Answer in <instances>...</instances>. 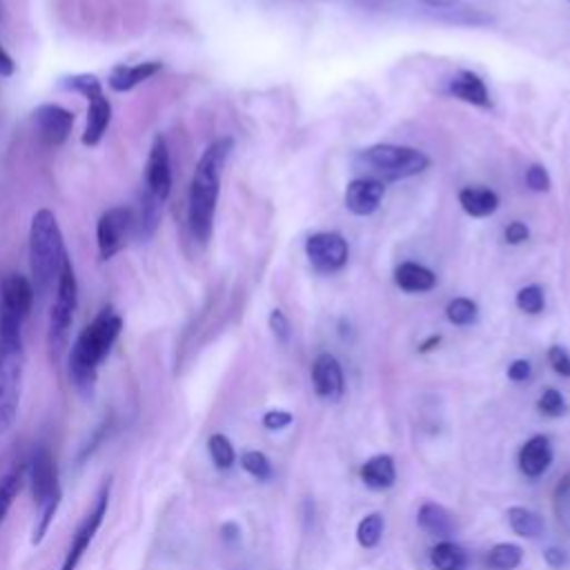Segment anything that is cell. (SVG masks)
Segmentation results:
<instances>
[{
    "label": "cell",
    "instance_id": "obj_16",
    "mask_svg": "<svg viewBox=\"0 0 570 570\" xmlns=\"http://www.w3.org/2000/svg\"><path fill=\"white\" fill-rule=\"evenodd\" d=\"M160 69H163V62H158V60H145V62H134V65L120 62V65H114L109 69L107 85L114 91L125 94V91L136 89L142 82H147L149 78H154Z\"/></svg>",
    "mask_w": 570,
    "mask_h": 570
},
{
    "label": "cell",
    "instance_id": "obj_14",
    "mask_svg": "<svg viewBox=\"0 0 570 570\" xmlns=\"http://www.w3.org/2000/svg\"><path fill=\"white\" fill-rule=\"evenodd\" d=\"M383 196H385V185L379 178H372V176L354 178L345 187V207L354 216H370L379 209Z\"/></svg>",
    "mask_w": 570,
    "mask_h": 570
},
{
    "label": "cell",
    "instance_id": "obj_31",
    "mask_svg": "<svg viewBox=\"0 0 570 570\" xmlns=\"http://www.w3.org/2000/svg\"><path fill=\"white\" fill-rule=\"evenodd\" d=\"M20 488H22V470H20V468L7 472V474L0 479V523L4 521V517H7V512H9L11 503H13V499L18 497Z\"/></svg>",
    "mask_w": 570,
    "mask_h": 570
},
{
    "label": "cell",
    "instance_id": "obj_33",
    "mask_svg": "<svg viewBox=\"0 0 570 570\" xmlns=\"http://www.w3.org/2000/svg\"><path fill=\"white\" fill-rule=\"evenodd\" d=\"M546 305L543 289L539 285H525L517 292V307L525 314H539Z\"/></svg>",
    "mask_w": 570,
    "mask_h": 570
},
{
    "label": "cell",
    "instance_id": "obj_13",
    "mask_svg": "<svg viewBox=\"0 0 570 570\" xmlns=\"http://www.w3.org/2000/svg\"><path fill=\"white\" fill-rule=\"evenodd\" d=\"M36 303L33 285L27 276L11 272L0 283V309L18 316L20 321H27Z\"/></svg>",
    "mask_w": 570,
    "mask_h": 570
},
{
    "label": "cell",
    "instance_id": "obj_44",
    "mask_svg": "<svg viewBox=\"0 0 570 570\" xmlns=\"http://www.w3.org/2000/svg\"><path fill=\"white\" fill-rule=\"evenodd\" d=\"M425 2L428 7H434V9H452L459 4V0H421Z\"/></svg>",
    "mask_w": 570,
    "mask_h": 570
},
{
    "label": "cell",
    "instance_id": "obj_26",
    "mask_svg": "<svg viewBox=\"0 0 570 570\" xmlns=\"http://www.w3.org/2000/svg\"><path fill=\"white\" fill-rule=\"evenodd\" d=\"M523 559V550L517 543H497L488 552V566L492 570H514Z\"/></svg>",
    "mask_w": 570,
    "mask_h": 570
},
{
    "label": "cell",
    "instance_id": "obj_27",
    "mask_svg": "<svg viewBox=\"0 0 570 570\" xmlns=\"http://www.w3.org/2000/svg\"><path fill=\"white\" fill-rule=\"evenodd\" d=\"M383 530H385V521H383V514L379 512H372V514H365L358 525H356V541L361 548H374L379 546L381 537H383Z\"/></svg>",
    "mask_w": 570,
    "mask_h": 570
},
{
    "label": "cell",
    "instance_id": "obj_4",
    "mask_svg": "<svg viewBox=\"0 0 570 570\" xmlns=\"http://www.w3.org/2000/svg\"><path fill=\"white\" fill-rule=\"evenodd\" d=\"M24 321L0 309V434H7L20 410L24 376Z\"/></svg>",
    "mask_w": 570,
    "mask_h": 570
},
{
    "label": "cell",
    "instance_id": "obj_8",
    "mask_svg": "<svg viewBox=\"0 0 570 570\" xmlns=\"http://www.w3.org/2000/svg\"><path fill=\"white\" fill-rule=\"evenodd\" d=\"M171 156H169V147L165 136H156L151 140L147 160H145V169H142V187L140 194L165 205V200L171 194Z\"/></svg>",
    "mask_w": 570,
    "mask_h": 570
},
{
    "label": "cell",
    "instance_id": "obj_19",
    "mask_svg": "<svg viewBox=\"0 0 570 570\" xmlns=\"http://www.w3.org/2000/svg\"><path fill=\"white\" fill-rule=\"evenodd\" d=\"M550 463H552V448H550V441L541 434L528 439L519 450V470L530 479L541 476L550 468Z\"/></svg>",
    "mask_w": 570,
    "mask_h": 570
},
{
    "label": "cell",
    "instance_id": "obj_42",
    "mask_svg": "<svg viewBox=\"0 0 570 570\" xmlns=\"http://www.w3.org/2000/svg\"><path fill=\"white\" fill-rule=\"evenodd\" d=\"M13 71H16V62H13V58L9 56V51L0 45V76H2V78H9V76H13Z\"/></svg>",
    "mask_w": 570,
    "mask_h": 570
},
{
    "label": "cell",
    "instance_id": "obj_35",
    "mask_svg": "<svg viewBox=\"0 0 570 570\" xmlns=\"http://www.w3.org/2000/svg\"><path fill=\"white\" fill-rule=\"evenodd\" d=\"M525 185L532 191H548L550 189V176L543 165H530L525 169Z\"/></svg>",
    "mask_w": 570,
    "mask_h": 570
},
{
    "label": "cell",
    "instance_id": "obj_12",
    "mask_svg": "<svg viewBox=\"0 0 570 570\" xmlns=\"http://www.w3.org/2000/svg\"><path fill=\"white\" fill-rule=\"evenodd\" d=\"M31 122H33L38 138L45 145L58 147L69 138V134L73 129V114L69 109H65L62 105L45 102L33 109Z\"/></svg>",
    "mask_w": 570,
    "mask_h": 570
},
{
    "label": "cell",
    "instance_id": "obj_7",
    "mask_svg": "<svg viewBox=\"0 0 570 570\" xmlns=\"http://www.w3.org/2000/svg\"><path fill=\"white\" fill-rule=\"evenodd\" d=\"M134 238V209L131 205H114L100 214L96 223V245L102 261L114 258Z\"/></svg>",
    "mask_w": 570,
    "mask_h": 570
},
{
    "label": "cell",
    "instance_id": "obj_40",
    "mask_svg": "<svg viewBox=\"0 0 570 570\" xmlns=\"http://www.w3.org/2000/svg\"><path fill=\"white\" fill-rule=\"evenodd\" d=\"M530 372H532L530 361L517 358V361H512L510 367H508V379L514 381V383H521V381H528V379H530Z\"/></svg>",
    "mask_w": 570,
    "mask_h": 570
},
{
    "label": "cell",
    "instance_id": "obj_43",
    "mask_svg": "<svg viewBox=\"0 0 570 570\" xmlns=\"http://www.w3.org/2000/svg\"><path fill=\"white\" fill-rule=\"evenodd\" d=\"M220 537H223V541L225 543H236L238 539H240V528L234 523V521H227V523H223V528H220Z\"/></svg>",
    "mask_w": 570,
    "mask_h": 570
},
{
    "label": "cell",
    "instance_id": "obj_9",
    "mask_svg": "<svg viewBox=\"0 0 570 570\" xmlns=\"http://www.w3.org/2000/svg\"><path fill=\"white\" fill-rule=\"evenodd\" d=\"M109 490H111V483H109V479H107V481L102 483V488L98 490V494H96L94 508L85 514V519H82L80 525L76 528L73 539H71V543H69V548H67V554H65V561H62L60 570H76V568H78V563H80L82 554L87 552L89 543L94 541V537H96V532H98L102 519L107 517Z\"/></svg>",
    "mask_w": 570,
    "mask_h": 570
},
{
    "label": "cell",
    "instance_id": "obj_22",
    "mask_svg": "<svg viewBox=\"0 0 570 570\" xmlns=\"http://www.w3.org/2000/svg\"><path fill=\"white\" fill-rule=\"evenodd\" d=\"M361 479L372 490H387L396 481V465L390 454H376L370 456L361 465Z\"/></svg>",
    "mask_w": 570,
    "mask_h": 570
},
{
    "label": "cell",
    "instance_id": "obj_47",
    "mask_svg": "<svg viewBox=\"0 0 570 570\" xmlns=\"http://www.w3.org/2000/svg\"><path fill=\"white\" fill-rule=\"evenodd\" d=\"M568 2H570V0H568Z\"/></svg>",
    "mask_w": 570,
    "mask_h": 570
},
{
    "label": "cell",
    "instance_id": "obj_2",
    "mask_svg": "<svg viewBox=\"0 0 570 570\" xmlns=\"http://www.w3.org/2000/svg\"><path fill=\"white\" fill-rule=\"evenodd\" d=\"M122 332V316L111 307L105 305L89 325L82 327L78 338L73 341L67 358L69 379L78 394L85 399L94 396L98 383V370L107 354L111 352L116 338Z\"/></svg>",
    "mask_w": 570,
    "mask_h": 570
},
{
    "label": "cell",
    "instance_id": "obj_46",
    "mask_svg": "<svg viewBox=\"0 0 570 570\" xmlns=\"http://www.w3.org/2000/svg\"><path fill=\"white\" fill-rule=\"evenodd\" d=\"M4 16H7V9H4V2L0 0V22L4 20Z\"/></svg>",
    "mask_w": 570,
    "mask_h": 570
},
{
    "label": "cell",
    "instance_id": "obj_36",
    "mask_svg": "<svg viewBox=\"0 0 570 570\" xmlns=\"http://www.w3.org/2000/svg\"><path fill=\"white\" fill-rule=\"evenodd\" d=\"M269 330H272V334H274L281 343H287V341H289L292 327H289L287 316H285L281 309H272V312H269Z\"/></svg>",
    "mask_w": 570,
    "mask_h": 570
},
{
    "label": "cell",
    "instance_id": "obj_1",
    "mask_svg": "<svg viewBox=\"0 0 570 570\" xmlns=\"http://www.w3.org/2000/svg\"><path fill=\"white\" fill-rule=\"evenodd\" d=\"M232 149H234V140L229 136L216 138L203 149L194 167L189 191H187V229L191 240L198 245H207V240L212 238L223 171Z\"/></svg>",
    "mask_w": 570,
    "mask_h": 570
},
{
    "label": "cell",
    "instance_id": "obj_25",
    "mask_svg": "<svg viewBox=\"0 0 570 570\" xmlns=\"http://www.w3.org/2000/svg\"><path fill=\"white\" fill-rule=\"evenodd\" d=\"M430 561L436 570H465L468 554L454 541H441L432 548Z\"/></svg>",
    "mask_w": 570,
    "mask_h": 570
},
{
    "label": "cell",
    "instance_id": "obj_28",
    "mask_svg": "<svg viewBox=\"0 0 570 570\" xmlns=\"http://www.w3.org/2000/svg\"><path fill=\"white\" fill-rule=\"evenodd\" d=\"M60 87L73 94H80L85 100L94 98L96 94H102V82L96 73H71L60 78Z\"/></svg>",
    "mask_w": 570,
    "mask_h": 570
},
{
    "label": "cell",
    "instance_id": "obj_24",
    "mask_svg": "<svg viewBox=\"0 0 570 570\" xmlns=\"http://www.w3.org/2000/svg\"><path fill=\"white\" fill-rule=\"evenodd\" d=\"M508 523H510L514 534L525 537V539H537L546 530V523H543L541 514H537L534 510L523 508V505L508 508Z\"/></svg>",
    "mask_w": 570,
    "mask_h": 570
},
{
    "label": "cell",
    "instance_id": "obj_30",
    "mask_svg": "<svg viewBox=\"0 0 570 570\" xmlns=\"http://www.w3.org/2000/svg\"><path fill=\"white\" fill-rule=\"evenodd\" d=\"M445 316L454 325H472L479 318V307L474 301H470L465 296H456L448 303Z\"/></svg>",
    "mask_w": 570,
    "mask_h": 570
},
{
    "label": "cell",
    "instance_id": "obj_11",
    "mask_svg": "<svg viewBox=\"0 0 570 570\" xmlns=\"http://www.w3.org/2000/svg\"><path fill=\"white\" fill-rule=\"evenodd\" d=\"M29 485H31V497L38 505V510L56 499H60V485H58V468L56 461L49 452V448H38L31 454L29 461Z\"/></svg>",
    "mask_w": 570,
    "mask_h": 570
},
{
    "label": "cell",
    "instance_id": "obj_29",
    "mask_svg": "<svg viewBox=\"0 0 570 570\" xmlns=\"http://www.w3.org/2000/svg\"><path fill=\"white\" fill-rule=\"evenodd\" d=\"M207 450H209V456H212V461H214V465H216L218 470H227V468H232L234 461H236V452H234L232 441H229L225 434H220V432H216V434L209 436Z\"/></svg>",
    "mask_w": 570,
    "mask_h": 570
},
{
    "label": "cell",
    "instance_id": "obj_32",
    "mask_svg": "<svg viewBox=\"0 0 570 570\" xmlns=\"http://www.w3.org/2000/svg\"><path fill=\"white\" fill-rule=\"evenodd\" d=\"M240 465H243V470H245L247 474H252V476L258 479V481H267V479L272 476V463H269V459H267L263 452H258V450L243 452Z\"/></svg>",
    "mask_w": 570,
    "mask_h": 570
},
{
    "label": "cell",
    "instance_id": "obj_3",
    "mask_svg": "<svg viewBox=\"0 0 570 570\" xmlns=\"http://www.w3.org/2000/svg\"><path fill=\"white\" fill-rule=\"evenodd\" d=\"M69 258L60 223L47 207L31 216L29 225V281L36 298H45L58 281V274Z\"/></svg>",
    "mask_w": 570,
    "mask_h": 570
},
{
    "label": "cell",
    "instance_id": "obj_45",
    "mask_svg": "<svg viewBox=\"0 0 570 570\" xmlns=\"http://www.w3.org/2000/svg\"><path fill=\"white\" fill-rule=\"evenodd\" d=\"M432 345H439V336H430V341H428V343H423V345H421V350L425 352V350H430Z\"/></svg>",
    "mask_w": 570,
    "mask_h": 570
},
{
    "label": "cell",
    "instance_id": "obj_37",
    "mask_svg": "<svg viewBox=\"0 0 570 570\" xmlns=\"http://www.w3.org/2000/svg\"><path fill=\"white\" fill-rule=\"evenodd\" d=\"M548 361L557 374L570 376V354L561 345H552L548 350Z\"/></svg>",
    "mask_w": 570,
    "mask_h": 570
},
{
    "label": "cell",
    "instance_id": "obj_10",
    "mask_svg": "<svg viewBox=\"0 0 570 570\" xmlns=\"http://www.w3.org/2000/svg\"><path fill=\"white\" fill-rule=\"evenodd\" d=\"M305 256L309 265L321 274H334L345 267L350 247L336 232H316L305 240Z\"/></svg>",
    "mask_w": 570,
    "mask_h": 570
},
{
    "label": "cell",
    "instance_id": "obj_39",
    "mask_svg": "<svg viewBox=\"0 0 570 570\" xmlns=\"http://www.w3.org/2000/svg\"><path fill=\"white\" fill-rule=\"evenodd\" d=\"M503 236H505V240H508L510 245H519V243L528 240V236H530V229H528V227H525L521 220H512V223L505 227Z\"/></svg>",
    "mask_w": 570,
    "mask_h": 570
},
{
    "label": "cell",
    "instance_id": "obj_15",
    "mask_svg": "<svg viewBox=\"0 0 570 570\" xmlns=\"http://www.w3.org/2000/svg\"><path fill=\"white\" fill-rule=\"evenodd\" d=\"M312 383L314 390L321 399L325 401H338L345 390V379H343V367L336 361V356L323 352L316 356L312 365Z\"/></svg>",
    "mask_w": 570,
    "mask_h": 570
},
{
    "label": "cell",
    "instance_id": "obj_5",
    "mask_svg": "<svg viewBox=\"0 0 570 570\" xmlns=\"http://www.w3.org/2000/svg\"><path fill=\"white\" fill-rule=\"evenodd\" d=\"M76 307H78V281H76L73 263L71 258H67L53 287V301H51L49 321H47V350L53 361H60V356L69 345Z\"/></svg>",
    "mask_w": 570,
    "mask_h": 570
},
{
    "label": "cell",
    "instance_id": "obj_21",
    "mask_svg": "<svg viewBox=\"0 0 570 570\" xmlns=\"http://www.w3.org/2000/svg\"><path fill=\"white\" fill-rule=\"evenodd\" d=\"M394 283L396 287H401L403 292L410 294H423L430 292L436 285V276L432 269H428L421 263L414 261H405L394 269Z\"/></svg>",
    "mask_w": 570,
    "mask_h": 570
},
{
    "label": "cell",
    "instance_id": "obj_6",
    "mask_svg": "<svg viewBox=\"0 0 570 570\" xmlns=\"http://www.w3.org/2000/svg\"><path fill=\"white\" fill-rule=\"evenodd\" d=\"M428 165H430V158L425 151L405 147V145H392V142L370 145V147L356 151V156H354L356 169H367L387 180L416 176V174L425 171Z\"/></svg>",
    "mask_w": 570,
    "mask_h": 570
},
{
    "label": "cell",
    "instance_id": "obj_20",
    "mask_svg": "<svg viewBox=\"0 0 570 570\" xmlns=\"http://www.w3.org/2000/svg\"><path fill=\"white\" fill-rule=\"evenodd\" d=\"M459 205L472 218L492 216L499 207V196L490 187L483 185H468L459 191Z\"/></svg>",
    "mask_w": 570,
    "mask_h": 570
},
{
    "label": "cell",
    "instance_id": "obj_18",
    "mask_svg": "<svg viewBox=\"0 0 570 570\" xmlns=\"http://www.w3.org/2000/svg\"><path fill=\"white\" fill-rule=\"evenodd\" d=\"M448 94L459 98V100H463V102H468V105H474V107H490L492 105L490 91H488L485 82L481 80V76H476L470 69L459 71L448 82Z\"/></svg>",
    "mask_w": 570,
    "mask_h": 570
},
{
    "label": "cell",
    "instance_id": "obj_34",
    "mask_svg": "<svg viewBox=\"0 0 570 570\" xmlns=\"http://www.w3.org/2000/svg\"><path fill=\"white\" fill-rule=\"evenodd\" d=\"M537 405H539V410H541L546 416H552V419L566 414V410H568L563 394H561L559 390H554V387L543 390V394L539 396V403H537Z\"/></svg>",
    "mask_w": 570,
    "mask_h": 570
},
{
    "label": "cell",
    "instance_id": "obj_23",
    "mask_svg": "<svg viewBox=\"0 0 570 570\" xmlns=\"http://www.w3.org/2000/svg\"><path fill=\"white\" fill-rule=\"evenodd\" d=\"M416 523L421 530H425L428 534H434V537H450L454 532V519L452 514L434 503V501H425L419 512H416Z\"/></svg>",
    "mask_w": 570,
    "mask_h": 570
},
{
    "label": "cell",
    "instance_id": "obj_17",
    "mask_svg": "<svg viewBox=\"0 0 570 570\" xmlns=\"http://www.w3.org/2000/svg\"><path fill=\"white\" fill-rule=\"evenodd\" d=\"M109 125H111V102L102 91L87 100V120H85V129L80 136L82 145L96 147L105 138Z\"/></svg>",
    "mask_w": 570,
    "mask_h": 570
},
{
    "label": "cell",
    "instance_id": "obj_41",
    "mask_svg": "<svg viewBox=\"0 0 570 570\" xmlns=\"http://www.w3.org/2000/svg\"><path fill=\"white\" fill-rule=\"evenodd\" d=\"M543 559H546V563L550 566V568H561L563 563H566V552L561 550V548H548L546 552H543Z\"/></svg>",
    "mask_w": 570,
    "mask_h": 570
},
{
    "label": "cell",
    "instance_id": "obj_38",
    "mask_svg": "<svg viewBox=\"0 0 570 570\" xmlns=\"http://www.w3.org/2000/svg\"><path fill=\"white\" fill-rule=\"evenodd\" d=\"M292 419L294 416L289 412H285V410H267L263 414V425L267 430H283V428H287L292 423Z\"/></svg>",
    "mask_w": 570,
    "mask_h": 570
}]
</instances>
